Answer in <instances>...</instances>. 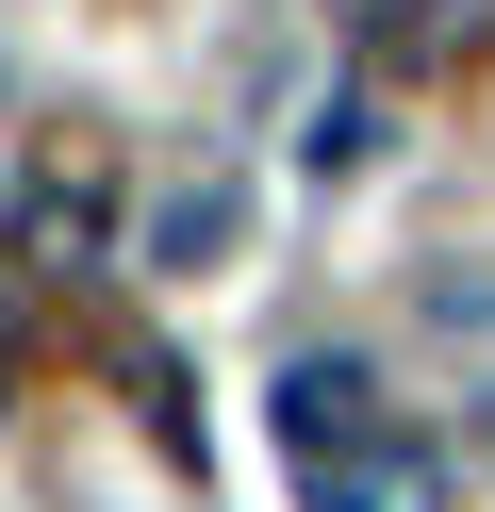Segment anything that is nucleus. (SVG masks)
<instances>
[{
	"label": "nucleus",
	"mask_w": 495,
	"mask_h": 512,
	"mask_svg": "<svg viewBox=\"0 0 495 512\" xmlns=\"http://www.w3.org/2000/svg\"><path fill=\"white\" fill-rule=\"evenodd\" d=\"M149 248H165V265H215V248H231V199H165Z\"/></svg>",
	"instance_id": "3"
},
{
	"label": "nucleus",
	"mask_w": 495,
	"mask_h": 512,
	"mask_svg": "<svg viewBox=\"0 0 495 512\" xmlns=\"http://www.w3.org/2000/svg\"><path fill=\"white\" fill-rule=\"evenodd\" d=\"M297 149H314V166H363V149H380V116H363V100H314V133H297Z\"/></svg>",
	"instance_id": "4"
},
{
	"label": "nucleus",
	"mask_w": 495,
	"mask_h": 512,
	"mask_svg": "<svg viewBox=\"0 0 495 512\" xmlns=\"http://www.w3.org/2000/svg\"><path fill=\"white\" fill-rule=\"evenodd\" d=\"M380 430V380L347 364V347H330V364H281V446L297 463H314V446H363Z\"/></svg>",
	"instance_id": "2"
},
{
	"label": "nucleus",
	"mask_w": 495,
	"mask_h": 512,
	"mask_svg": "<svg viewBox=\"0 0 495 512\" xmlns=\"http://www.w3.org/2000/svg\"><path fill=\"white\" fill-rule=\"evenodd\" d=\"M297 496L314 512H429V446H314V463H297Z\"/></svg>",
	"instance_id": "1"
}]
</instances>
